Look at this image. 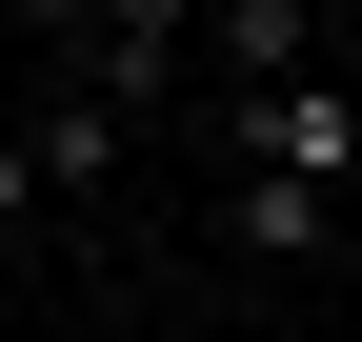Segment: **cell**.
I'll use <instances>...</instances> for the list:
<instances>
[{"mask_svg": "<svg viewBox=\"0 0 362 342\" xmlns=\"http://www.w3.org/2000/svg\"><path fill=\"white\" fill-rule=\"evenodd\" d=\"M21 20H61V40H81V81L161 101V81H181V20H202V0H21Z\"/></svg>", "mask_w": 362, "mask_h": 342, "instance_id": "6da1fadb", "label": "cell"}, {"mask_svg": "<svg viewBox=\"0 0 362 342\" xmlns=\"http://www.w3.org/2000/svg\"><path fill=\"white\" fill-rule=\"evenodd\" d=\"M121 141H141V101H121V81H61V101H21L40 201H101V182H121Z\"/></svg>", "mask_w": 362, "mask_h": 342, "instance_id": "7a4b0ae2", "label": "cell"}, {"mask_svg": "<svg viewBox=\"0 0 362 342\" xmlns=\"http://www.w3.org/2000/svg\"><path fill=\"white\" fill-rule=\"evenodd\" d=\"M242 161H282V182H342V161H362V101H342L322 61H302V81H242Z\"/></svg>", "mask_w": 362, "mask_h": 342, "instance_id": "3957f363", "label": "cell"}, {"mask_svg": "<svg viewBox=\"0 0 362 342\" xmlns=\"http://www.w3.org/2000/svg\"><path fill=\"white\" fill-rule=\"evenodd\" d=\"M221 222H242V262H322L342 182H282V161H242V182H221Z\"/></svg>", "mask_w": 362, "mask_h": 342, "instance_id": "277c9868", "label": "cell"}, {"mask_svg": "<svg viewBox=\"0 0 362 342\" xmlns=\"http://www.w3.org/2000/svg\"><path fill=\"white\" fill-rule=\"evenodd\" d=\"M221 61H242V81H302V61H322V0H221Z\"/></svg>", "mask_w": 362, "mask_h": 342, "instance_id": "5b68a950", "label": "cell"}, {"mask_svg": "<svg viewBox=\"0 0 362 342\" xmlns=\"http://www.w3.org/2000/svg\"><path fill=\"white\" fill-rule=\"evenodd\" d=\"M0 302H21V242H0Z\"/></svg>", "mask_w": 362, "mask_h": 342, "instance_id": "8992f818", "label": "cell"}]
</instances>
